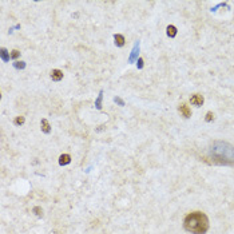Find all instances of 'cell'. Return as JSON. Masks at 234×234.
Returning <instances> with one entry per match:
<instances>
[{"label":"cell","instance_id":"cell-8","mask_svg":"<svg viewBox=\"0 0 234 234\" xmlns=\"http://www.w3.org/2000/svg\"><path fill=\"white\" fill-rule=\"evenodd\" d=\"M71 162V155L70 154H63L59 157V165L60 166H64V165H68Z\"/></svg>","mask_w":234,"mask_h":234},{"label":"cell","instance_id":"cell-7","mask_svg":"<svg viewBox=\"0 0 234 234\" xmlns=\"http://www.w3.org/2000/svg\"><path fill=\"white\" fill-rule=\"evenodd\" d=\"M51 79L55 80V82H59V80L63 79V71L60 70H52L51 71Z\"/></svg>","mask_w":234,"mask_h":234},{"label":"cell","instance_id":"cell-19","mask_svg":"<svg viewBox=\"0 0 234 234\" xmlns=\"http://www.w3.org/2000/svg\"><path fill=\"white\" fill-rule=\"evenodd\" d=\"M137 62H138V68H142V67H143V59H142V58H139Z\"/></svg>","mask_w":234,"mask_h":234},{"label":"cell","instance_id":"cell-4","mask_svg":"<svg viewBox=\"0 0 234 234\" xmlns=\"http://www.w3.org/2000/svg\"><path fill=\"white\" fill-rule=\"evenodd\" d=\"M190 102H191V104H194V106H202L205 99L201 94H194L193 97L190 98Z\"/></svg>","mask_w":234,"mask_h":234},{"label":"cell","instance_id":"cell-14","mask_svg":"<svg viewBox=\"0 0 234 234\" xmlns=\"http://www.w3.org/2000/svg\"><path fill=\"white\" fill-rule=\"evenodd\" d=\"M13 67H15V68H18V70H23V68L26 67V63H24V62H15V63H13Z\"/></svg>","mask_w":234,"mask_h":234},{"label":"cell","instance_id":"cell-5","mask_svg":"<svg viewBox=\"0 0 234 234\" xmlns=\"http://www.w3.org/2000/svg\"><path fill=\"white\" fill-rule=\"evenodd\" d=\"M178 110H179V112H181L185 118H190V115H191V111H190L189 106L186 104V103H181L179 104V107H178Z\"/></svg>","mask_w":234,"mask_h":234},{"label":"cell","instance_id":"cell-18","mask_svg":"<svg viewBox=\"0 0 234 234\" xmlns=\"http://www.w3.org/2000/svg\"><path fill=\"white\" fill-rule=\"evenodd\" d=\"M114 102H115V103H118L119 106H124V102L120 98H118V97H115V98H114Z\"/></svg>","mask_w":234,"mask_h":234},{"label":"cell","instance_id":"cell-12","mask_svg":"<svg viewBox=\"0 0 234 234\" xmlns=\"http://www.w3.org/2000/svg\"><path fill=\"white\" fill-rule=\"evenodd\" d=\"M24 122H26V118L22 116V115H20V116H16V118L13 119V124H15V126H22Z\"/></svg>","mask_w":234,"mask_h":234},{"label":"cell","instance_id":"cell-10","mask_svg":"<svg viewBox=\"0 0 234 234\" xmlns=\"http://www.w3.org/2000/svg\"><path fill=\"white\" fill-rule=\"evenodd\" d=\"M166 34H167L169 38H174V36L177 35V28L174 26H169L167 28H166Z\"/></svg>","mask_w":234,"mask_h":234},{"label":"cell","instance_id":"cell-3","mask_svg":"<svg viewBox=\"0 0 234 234\" xmlns=\"http://www.w3.org/2000/svg\"><path fill=\"white\" fill-rule=\"evenodd\" d=\"M138 52H139V42H135L134 48L131 51V55L128 58V63H134L135 60H138Z\"/></svg>","mask_w":234,"mask_h":234},{"label":"cell","instance_id":"cell-9","mask_svg":"<svg viewBox=\"0 0 234 234\" xmlns=\"http://www.w3.org/2000/svg\"><path fill=\"white\" fill-rule=\"evenodd\" d=\"M114 40H115V46H118V47H123V46H124V38H123V35L115 34V35H114Z\"/></svg>","mask_w":234,"mask_h":234},{"label":"cell","instance_id":"cell-16","mask_svg":"<svg viewBox=\"0 0 234 234\" xmlns=\"http://www.w3.org/2000/svg\"><path fill=\"white\" fill-rule=\"evenodd\" d=\"M213 119H214V115H213L212 111H209L208 114H206V116H205V120H206V122H212Z\"/></svg>","mask_w":234,"mask_h":234},{"label":"cell","instance_id":"cell-13","mask_svg":"<svg viewBox=\"0 0 234 234\" xmlns=\"http://www.w3.org/2000/svg\"><path fill=\"white\" fill-rule=\"evenodd\" d=\"M102 99H103V91H100V93H99L98 99H97V102H95V107H97L98 110H100V108H102Z\"/></svg>","mask_w":234,"mask_h":234},{"label":"cell","instance_id":"cell-11","mask_svg":"<svg viewBox=\"0 0 234 234\" xmlns=\"http://www.w3.org/2000/svg\"><path fill=\"white\" fill-rule=\"evenodd\" d=\"M0 54H1V59H3L4 62H8L11 55H9V52L7 51V48H1L0 50Z\"/></svg>","mask_w":234,"mask_h":234},{"label":"cell","instance_id":"cell-17","mask_svg":"<svg viewBox=\"0 0 234 234\" xmlns=\"http://www.w3.org/2000/svg\"><path fill=\"white\" fill-rule=\"evenodd\" d=\"M19 56H20V52H19L18 50H12V51H11V58H12V59H18Z\"/></svg>","mask_w":234,"mask_h":234},{"label":"cell","instance_id":"cell-1","mask_svg":"<svg viewBox=\"0 0 234 234\" xmlns=\"http://www.w3.org/2000/svg\"><path fill=\"white\" fill-rule=\"evenodd\" d=\"M183 226L189 233L205 234L209 230V219L202 212H194L187 214L183 221Z\"/></svg>","mask_w":234,"mask_h":234},{"label":"cell","instance_id":"cell-2","mask_svg":"<svg viewBox=\"0 0 234 234\" xmlns=\"http://www.w3.org/2000/svg\"><path fill=\"white\" fill-rule=\"evenodd\" d=\"M212 155L219 159L221 163H233L234 162V147L229 143L215 142L212 147Z\"/></svg>","mask_w":234,"mask_h":234},{"label":"cell","instance_id":"cell-15","mask_svg":"<svg viewBox=\"0 0 234 234\" xmlns=\"http://www.w3.org/2000/svg\"><path fill=\"white\" fill-rule=\"evenodd\" d=\"M34 212H35V214L38 217H43V210H42L39 206H35V208H34Z\"/></svg>","mask_w":234,"mask_h":234},{"label":"cell","instance_id":"cell-6","mask_svg":"<svg viewBox=\"0 0 234 234\" xmlns=\"http://www.w3.org/2000/svg\"><path fill=\"white\" fill-rule=\"evenodd\" d=\"M40 128H42V131L44 134L51 133V124H50V122L47 119H42V122H40Z\"/></svg>","mask_w":234,"mask_h":234}]
</instances>
